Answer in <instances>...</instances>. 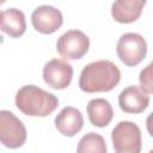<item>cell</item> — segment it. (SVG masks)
Segmentation results:
<instances>
[{
	"label": "cell",
	"mask_w": 153,
	"mask_h": 153,
	"mask_svg": "<svg viewBox=\"0 0 153 153\" xmlns=\"http://www.w3.org/2000/svg\"><path fill=\"white\" fill-rule=\"evenodd\" d=\"M121 80V71L109 60H99L86 65L79 78V87L86 93L109 92Z\"/></svg>",
	"instance_id": "1"
},
{
	"label": "cell",
	"mask_w": 153,
	"mask_h": 153,
	"mask_svg": "<svg viewBox=\"0 0 153 153\" xmlns=\"http://www.w3.org/2000/svg\"><path fill=\"white\" fill-rule=\"evenodd\" d=\"M16 105L26 116L45 117L55 111L59 99L51 92L36 85H25L16 94Z\"/></svg>",
	"instance_id": "2"
},
{
	"label": "cell",
	"mask_w": 153,
	"mask_h": 153,
	"mask_svg": "<svg viewBox=\"0 0 153 153\" xmlns=\"http://www.w3.org/2000/svg\"><path fill=\"white\" fill-rule=\"evenodd\" d=\"M111 140L117 153H140L142 147L141 130L131 121H121L111 131Z\"/></svg>",
	"instance_id": "3"
},
{
	"label": "cell",
	"mask_w": 153,
	"mask_h": 153,
	"mask_svg": "<svg viewBox=\"0 0 153 153\" xmlns=\"http://www.w3.org/2000/svg\"><path fill=\"white\" fill-rule=\"evenodd\" d=\"M116 53L126 66L135 67L146 57L147 43L140 33L127 32L120 37L116 45Z\"/></svg>",
	"instance_id": "4"
},
{
	"label": "cell",
	"mask_w": 153,
	"mask_h": 153,
	"mask_svg": "<svg viewBox=\"0 0 153 153\" xmlns=\"http://www.w3.org/2000/svg\"><path fill=\"white\" fill-rule=\"evenodd\" d=\"M26 128L11 111L0 110V143L7 148H20L26 141Z\"/></svg>",
	"instance_id": "5"
},
{
	"label": "cell",
	"mask_w": 153,
	"mask_h": 153,
	"mask_svg": "<svg viewBox=\"0 0 153 153\" xmlns=\"http://www.w3.org/2000/svg\"><path fill=\"white\" fill-rule=\"evenodd\" d=\"M90 48L88 37L80 30H69L61 35L56 42L57 53L66 60L81 59Z\"/></svg>",
	"instance_id": "6"
},
{
	"label": "cell",
	"mask_w": 153,
	"mask_h": 153,
	"mask_svg": "<svg viewBox=\"0 0 153 153\" xmlns=\"http://www.w3.org/2000/svg\"><path fill=\"white\" fill-rule=\"evenodd\" d=\"M73 78V67L63 59H53L43 67V80L54 90H63L69 86Z\"/></svg>",
	"instance_id": "7"
},
{
	"label": "cell",
	"mask_w": 153,
	"mask_h": 153,
	"mask_svg": "<svg viewBox=\"0 0 153 153\" xmlns=\"http://www.w3.org/2000/svg\"><path fill=\"white\" fill-rule=\"evenodd\" d=\"M31 23L36 31L43 35H50L57 31L63 24V17L60 10L49 5L37 7L31 14Z\"/></svg>",
	"instance_id": "8"
},
{
	"label": "cell",
	"mask_w": 153,
	"mask_h": 153,
	"mask_svg": "<svg viewBox=\"0 0 153 153\" xmlns=\"http://www.w3.org/2000/svg\"><path fill=\"white\" fill-rule=\"evenodd\" d=\"M118 105L123 112L141 114L149 105V94L142 91L139 86H128L120 93Z\"/></svg>",
	"instance_id": "9"
},
{
	"label": "cell",
	"mask_w": 153,
	"mask_h": 153,
	"mask_svg": "<svg viewBox=\"0 0 153 153\" xmlns=\"http://www.w3.org/2000/svg\"><path fill=\"white\" fill-rule=\"evenodd\" d=\"M55 128L65 136L72 137L78 134L84 126V117L80 110L73 106L63 108L55 117Z\"/></svg>",
	"instance_id": "10"
},
{
	"label": "cell",
	"mask_w": 153,
	"mask_h": 153,
	"mask_svg": "<svg viewBox=\"0 0 153 153\" xmlns=\"http://www.w3.org/2000/svg\"><path fill=\"white\" fill-rule=\"evenodd\" d=\"M147 0H115L111 6L112 18L121 24H130L137 20Z\"/></svg>",
	"instance_id": "11"
},
{
	"label": "cell",
	"mask_w": 153,
	"mask_h": 153,
	"mask_svg": "<svg viewBox=\"0 0 153 153\" xmlns=\"http://www.w3.org/2000/svg\"><path fill=\"white\" fill-rule=\"evenodd\" d=\"M0 30L12 38L23 36L26 30L24 13L18 8H7L0 12Z\"/></svg>",
	"instance_id": "12"
},
{
	"label": "cell",
	"mask_w": 153,
	"mask_h": 153,
	"mask_svg": "<svg viewBox=\"0 0 153 153\" xmlns=\"http://www.w3.org/2000/svg\"><path fill=\"white\" fill-rule=\"evenodd\" d=\"M87 115L92 126L104 128L111 122L114 117V110L109 100L104 98H96L88 102Z\"/></svg>",
	"instance_id": "13"
},
{
	"label": "cell",
	"mask_w": 153,
	"mask_h": 153,
	"mask_svg": "<svg viewBox=\"0 0 153 153\" xmlns=\"http://www.w3.org/2000/svg\"><path fill=\"white\" fill-rule=\"evenodd\" d=\"M106 143L102 135L97 133H88L84 135L76 147V152L79 153H87V152H98V153H105L106 152Z\"/></svg>",
	"instance_id": "14"
},
{
	"label": "cell",
	"mask_w": 153,
	"mask_h": 153,
	"mask_svg": "<svg viewBox=\"0 0 153 153\" xmlns=\"http://www.w3.org/2000/svg\"><path fill=\"white\" fill-rule=\"evenodd\" d=\"M139 81L141 86L140 88L146 93L151 94L152 93V63H149L145 69L140 72Z\"/></svg>",
	"instance_id": "15"
},
{
	"label": "cell",
	"mask_w": 153,
	"mask_h": 153,
	"mask_svg": "<svg viewBox=\"0 0 153 153\" xmlns=\"http://www.w3.org/2000/svg\"><path fill=\"white\" fill-rule=\"evenodd\" d=\"M5 1H6V0H0V5H1V4H4Z\"/></svg>",
	"instance_id": "16"
}]
</instances>
